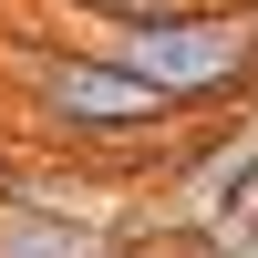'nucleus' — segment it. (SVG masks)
Segmentation results:
<instances>
[{"label":"nucleus","instance_id":"obj_1","mask_svg":"<svg viewBox=\"0 0 258 258\" xmlns=\"http://www.w3.org/2000/svg\"><path fill=\"white\" fill-rule=\"evenodd\" d=\"M93 52L124 62L135 83H155L176 114H207V103L258 83V11L248 0H186L165 21H103Z\"/></svg>","mask_w":258,"mask_h":258},{"label":"nucleus","instance_id":"obj_2","mask_svg":"<svg viewBox=\"0 0 258 258\" xmlns=\"http://www.w3.org/2000/svg\"><path fill=\"white\" fill-rule=\"evenodd\" d=\"M21 73H31L41 124L73 135V145H124V135H165V124H176V103H165L155 83H135L103 52H31Z\"/></svg>","mask_w":258,"mask_h":258},{"label":"nucleus","instance_id":"obj_3","mask_svg":"<svg viewBox=\"0 0 258 258\" xmlns=\"http://www.w3.org/2000/svg\"><path fill=\"white\" fill-rule=\"evenodd\" d=\"M93 217H83V197H0V258H103Z\"/></svg>","mask_w":258,"mask_h":258},{"label":"nucleus","instance_id":"obj_4","mask_svg":"<svg viewBox=\"0 0 258 258\" xmlns=\"http://www.w3.org/2000/svg\"><path fill=\"white\" fill-rule=\"evenodd\" d=\"M93 21H165V11H186V0H83Z\"/></svg>","mask_w":258,"mask_h":258},{"label":"nucleus","instance_id":"obj_5","mask_svg":"<svg viewBox=\"0 0 258 258\" xmlns=\"http://www.w3.org/2000/svg\"><path fill=\"white\" fill-rule=\"evenodd\" d=\"M248 11H258V0H248Z\"/></svg>","mask_w":258,"mask_h":258}]
</instances>
